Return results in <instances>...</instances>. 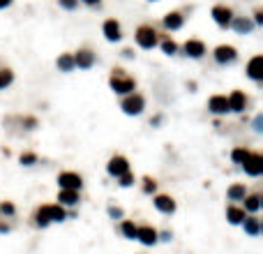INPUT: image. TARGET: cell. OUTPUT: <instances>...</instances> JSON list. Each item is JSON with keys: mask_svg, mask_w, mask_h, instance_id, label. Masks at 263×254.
<instances>
[{"mask_svg": "<svg viewBox=\"0 0 263 254\" xmlns=\"http://www.w3.org/2000/svg\"><path fill=\"white\" fill-rule=\"evenodd\" d=\"M58 183H60V187H65V190H79L81 187V176L76 174H60V178H58Z\"/></svg>", "mask_w": 263, "mask_h": 254, "instance_id": "obj_16", "label": "cell"}, {"mask_svg": "<svg viewBox=\"0 0 263 254\" xmlns=\"http://www.w3.org/2000/svg\"><path fill=\"white\" fill-rule=\"evenodd\" d=\"M127 171H130V164H127L125 157H113L109 162V174L115 176V178H120V176L127 174Z\"/></svg>", "mask_w": 263, "mask_h": 254, "instance_id": "obj_14", "label": "cell"}, {"mask_svg": "<svg viewBox=\"0 0 263 254\" xmlns=\"http://www.w3.org/2000/svg\"><path fill=\"white\" fill-rule=\"evenodd\" d=\"M226 99H228V111H245V106H247V97H245V93L236 90V93H231V95H228Z\"/></svg>", "mask_w": 263, "mask_h": 254, "instance_id": "obj_13", "label": "cell"}, {"mask_svg": "<svg viewBox=\"0 0 263 254\" xmlns=\"http://www.w3.org/2000/svg\"><path fill=\"white\" fill-rule=\"evenodd\" d=\"M245 227L249 234H256V231H259V222H256V219H245Z\"/></svg>", "mask_w": 263, "mask_h": 254, "instance_id": "obj_29", "label": "cell"}, {"mask_svg": "<svg viewBox=\"0 0 263 254\" xmlns=\"http://www.w3.org/2000/svg\"><path fill=\"white\" fill-rule=\"evenodd\" d=\"M228 196L236 201V199H240V196H245V187L243 185H233L231 190H228Z\"/></svg>", "mask_w": 263, "mask_h": 254, "instance_id": "obj_24", "label": "cell"}, {"mask_svg": "<svg viewBox=\"0 0 263 254\" xmlns=\"http://www.w3.org/2000/svg\"><path fill=\"white\" fill-rule=\"evenodd\" d=\"M123 56H125V58H134V51H132V49H125Z\"/></svg>", "mask_w": 263, "mask_h": 254, "instance_id": "obj_36", "label": "cell"}, {"mask_svg": "<svg viewBox=\"0 0 263 254\" xmlns=\"http://www.w3.org/2000/svg\"><path fill=\"white\" fill-rule=\"evenodd\" d=\"M208 109H210L212 114H226L228 111V99H226V95H215V97H210V102H208Z\"/></svg>", "mask_w": 263, "mask_h": 254, "instance_id": "obj_15", "label": "cell"}, {"mask_svg": "<svg viewBox=\"0 0 263 254\" xmlns=\"http://www.w3.org/2000/svg\"><path fill=\"white\" fill-rule=\"evenodd\" d=\"M212 19H215L217 26L228 28L231 21H233V9L226 7V5H215V7H212Z\"/></svg>", "mask_w": 263, "mask_h": 254, "instance_id": "obj_4", "label": "cell"}, {"mask_svg": "<svg viewBox=\"0 0 263 254\" xmlns=\"http://www.w3.org/2000/svg\"><path fill=\"white\" fill-rule=\"evenodd\" d=\"M185 56H189V58H203V53H206V44L201 39H187L183 46Z\"/></svg>", "mask_w": 263, "mask_h": 254, "instance_id": "obj_10", "label": "cell"}, {"mask_svg": "<svg viewBox=\"0 0 263 254\" xmlns=\"http://www.w3.org/2000/svg\"><path fill=\"white\" fill-rule=\"evenodd\" d=\"M254 17H256V21H254V23H259V26H261V23H263V12H261V9H259V12H256Z\"/></svg>", "mask_w": 263, "mask_h": 254, "instance_id": "obj_33", "label": "cell"}, {"mask_svg": "<svg viewBox=\"0 0 263 254\" xmlns=\"http://www.w3.org/2000/svg\"><path fill=\"white\" fill-rule=\"evenodd\" d=\"M12 5V0H0V9H5V7H9Z\"/></svg>", "mask_w": 263, "mask_h": 254, "instance_id": "obj_35", "label": "cell"}, {"mask_svg": "<svg viewBox=\"0 0 263 254\" xmlns=\"http://www.w3.org/2000/svg\"><path fill=\"white\" fill-rule=\"evenodd\" d=\"M243 167L249 176H259L263 171V157L259 153H247V157L243 159Z\"/></svg>", "mask_w": 263, "mask_h": 254, "instance_id": "obj_7", "label": "cell"}, {"mask_svg": "<svg viewBox=\"0 0 263 254\" xmlns=\"http://www.w3.org/2000/svg\"><path fill=\"white\" fill-rule=\"evenodd\" d=\"M0 211H2V213H12V211H14V208H12L9 203H2V208H0Z\"/></svg>", "mask_w": 263, "mask_h": 254, "instance_id": "obj_34", "label": "cell"}, {"mask_svg": "<svg viewBox=\"0 0 263 254\" xmlns=\"http://www.w3.org/2000/svg\"><path fill=\"white\" fill-rule=\"evenodd\" d=\"M136 44L141 49H155L159 44V37H157V30L152 26H139L136 28Z\"/></svg>", "mask_w": 263, "mask_h": 254, "instance_id": "obj_2", "label": "cell"}, {"mask_svg": "<svg viewBox=\"0 0 263 254\" xmlns=\"http://www.w3.org/2000/svg\"><path fill=\"white\" fill-rule=\"evenodd\" d=\"M247 74H249L254 81L263 79V56H254L252 60L247 62Z\"/></svg>", "mask_w": 263, "mask_h": 254, "instance_id": "obj_12", "label": "cell"}, {"mask_svg": "<svg viewBox=\"0 0 263 254\" xmlns=\"http://www.w3.org/2000/svg\"><path fill=\"white\" fill-rule=\"evenodd\" d=\"M37 217H39V224H46V222H51V219H62L65 213H62L60 206H44Z\"/></svg>", "mask_w": 263, "mask_h": 254, "instance_id": "obj_9", "label": "cell"}, {"mask_svg": "<svg viewBox=\"0 0 263 254\" xmlns=\"http://www.w3.org/2000/svg\"><path fill=\"white\" fill-rule=\"evenodd\" d=\"M247 208H249V211H256V208H259V196H249V199H247Z\"/></svg>", "mask_w": 263, "mask_h": 254, "instance_id": "obj_30", "label": "cell"}, {"mask_svg": "<svg viewBox=\"0 0 263 254\" xmlns=\"http://www.w3.org/2000/svg\"><path fill=\"white\" fill-rule=\"evenodd\" d=\"M58 67H60V72H72L74 70V56L62 53L60 58H58Z\"/></svg>", "mask_w": 263, "mask_h": 254, "instance_id": "obj_19", "label": "cell"}, {"mask_svg": "<svg viewBox=\"0 0 263 254\" xmlns=\"http://www.w3.org/2000/svg\"><path fill=\"white\" fill-rule=\"evenodd\" d=\"M95 65V53L90 51V49H79L76 56H74V67H79V70H90Z\"/></svg>", "mask_w": 263, "mask_h": 254, "instance_id": "obj_8", "label": "cell"}, {"mask_svg": "<svg viewBox=\"0 0 263 254\" xmlns=\"http://www.w3.org/2000/svg\"><path fill=\"white\" fill-rule=\"evenodd\" d=\"M12 81H14V74H12V70H7V67H5V70H0V90H5V88H7Z\"/></svg>", "mask_w": 263, "mask_h": 254, "instance_id": "obj_23", "label": "cell"}, {"mask_svg": "<svg viewBox=\"0 0 263 254\" xmlns=\"http://www.w3.org/2000/svg\"><path fill=\"white\" fill-rule=\"evenodd\" d=\"M231 28L236 30L238 35H247V33H252V30H254V21H249L247 17H233Z\"/></svg>", "mask_w": 263, "mask_h": 254, "instance_id": "obj_11", "label": "cell"}, {"mask_svg": "<svg viewBox=\"0 0 263 254\" xmlns=\"http://www.w3.org/2000/svg\"><path fill=\"white\" fill-rule=\"evenodd\" d=\"M86 5H99V0H83Z\"/></svg>", "mask_w": 263, "mask_h": 254, "instance_id": "obj_38", "label": "cell"}, {"mask_svg": "<svg viewBox=\"0 0 263 254\" xmlns=\"http://www.w3.org/2000/svg\"><path fill=\"white\" fill-rule=\"evenodd\" d=\"M185 23V17L180 12H169L167 17H164V28L167 30H180Z\"/></svg>", "mask_w": 263, "mask_h": 254, "instance_id": "obj_17", "label": "cell"}, {"mask_svg": "<svg viewBox=\"0 0 263 254\" xmlns=\"http://www.w3.org/2000/svg\"><path fill=\"white\" fill-rule=\"evenodd\" d=\"M261 123H263V120H261V116H259V118L254 120V127H256V130H261Z\"/></svg>", "mask_w": 263, "mask_h": 254, "instance_id": "obj_37", "label": "cell"}, {"mask_svg": "<svg viewBox=\"0 0 263 254\" xmlns=\"http://www.w3.org/2000/svg\"><path fill=\"white\" fill-rule=\"evenodd\" d=\"M143 106H146V99L139 95V93H130V95L123 99V109H125V114H130V116H136L143 111Z\"/></svg>", "mask_w": 263, "mask_h": 254, "instance_id": "obj_3", "label": "cell"}, {"mask_svg": "<svg viewBox=\"0 0 263 254\" xmlns=\"http://www.w3.org/2000/svg\"><path fill=\"white\" fill-rule=\"evenodd\" d=\"M35 155H33V153H26V155H21V162H23V164H33V162H35Z\"/></svg>", "mask_w": 263, "mask_h": 254, "instance_id": "obj_31", "label": "cell"}, {"mask_svg": "<svg viewBox=\"0 0 263 254\" xmlns=\"http://www.w3.org/2000/svg\"><path fill=\"white\" fill-rule=\"evenodd\" d=\"M228 217H231V222H243V219H245V211H240V208H228Z\"/></svg>", "mask_w": 263, "mask_h": 254, "instance_id": "obj_25", "label": "cell"}, {"mask_svg": "<svg viewBox=\"0 0 263 254\" xmlns=\"http://www.w3.org/2000/svg\"><path fill=\"white\" fill-rule=\"evenodd\" d=\"M136 238H141L143 243H155V238H157V234H155V229L150 227H143V229H136Z\"/></svg>", "mask_w": 263, "mask_h": 254, "instance_id": "obj_18", "label": "cell"}, {"mask_svg": "<svg viewBox=\"0 0 263 254\" xmlns=\"http://www.w3.org/2000/svg\"><path fill=\"white\" fill-rule=\"evenodd\" d=\"M109 83H111V88H113L118 95H130V93H134V88H136V81L132 79L125 70H120V67H115L113 70Z\"/></svg>", "mask_w": 263, "mask_h": 254, "instance_id": "obj_1", "label": "cell"}, {"mask_svg": "<svg viewBox=\"0 0 263 254\" xmlns=\"http://www.w3.org/2000/svg\"><path fill=\"white\" fill-rule=\"evenodd\" d=\"M58 2H60V7H65V9H76L79 7V0H58Z\"/></svg>", "mask_w": 263, "mask_h": 254, "instance_id": "obj_26", "label": "cell"}, {"mask_svg": "<svg viewBox=\"0 0 263 254\" xmlns=\"http://www.w3.org/2000/svg\"><path fill=\"white\" fill-rule=\"evenodd\" d=\"M247 153H249V150H245V148H236V150H233V159H236V162H243V159L247 157Z\"/></svg>", "mask_w": 263, "mask_h": 254, "instance_id": "obj_28", "label": "cell"}, {"mask_svg": "<svg viewBox=\"0 0 263 254\" xmlns=\"http://www.w3.org/2000/svg\"><path fill=\"white\" fill-rule=\"evenodd\" d=\"M102 33H104V37L109 42H120L123 39V28H120V23L115 19H106L104 26H102Z\"/></svg>", "mask_w": 263, "mask_h": 254, "instance_id": "obj_5", "label": "cell"}, {"mask_svg": "<svg viewBox=\"0 0 263 254\" xmlns=\"http://www.w3.org/2000/svg\"><path fill=\"white\" fill-rule=\"evenodd\" d=\"M236 58H238V51L231 44H222V46L215 49V60H217L219 65H231Z\"/></svg>", "mask_w": 263, "mask_h": 254, "instance_id": "obj_6", "label": "cell"}, {"mask_svg": "<svg viewBox=\"0 0 263 254\" xmlns=\"http://www.w3.org/2000/svg\"><path fill=\"white\" fill-rule=\"evenodd\" d=\"M123 231H125V234H127V236H130V238H136V227H134L132 222H125Z\"/></svg>", "mask_w": 263, "mask_h": 254, "instance_id": "obj_27", "label": "cell"}, {"mask_svg": "<svg viewBox=\"0 0 263 254\" xmlns=\"http://www.w3.org/2000/svg\"><path fill=\"white\" fill-rule=\"evenodd\" d=\"M155 206H157L162 213H173V201L169 199V196H157V201H155Z\"/></svg>", "mask_w": 263, "mask_h": 254, "instance_id": "obj_20", "label": "cell"}, {"mask_svg": "<svg viewBox=\"0 0 263 254\" xmlns=\"http://www.w3.org/2000/svg\"><path fill=\"white\" fill-rule=\"evenodd\" d=\"M162 51L167 53V56H175V53H178V44H175L171 37H164V39H162Z\"/></svg>", "mask_w": 263, "mask_h": 254, "instance_id": "obj_21", "label": "cell"}, {"mask_svg": "<svg viewBox=\"0 0 263 254\" xmlns=\"http://www.w3.org/2000/svg\"><path fill=\"white\" fill-rule=\"evenodd\" d=\"M60 201L62 203H76L79 201V194H76V190H62L60 192Z\"/></svg>", "mask_w": 263, "mask_h": 254, "instance_id": "obj_22", "label": "cell"}, {"mask_svg": "<svg viewBox=\"0 0 263 254\" xmlns=\"http://www.w3.org/2000/svg\"><path fill=\"white\" fill-rule=\"evenodd\" d=\"M155 190V180H146V192H152Z\"/></svg>", "mask_w": 263, "mask_h": 254, "instance_id": "obj_32", "label": "cell"}]
</instances>
